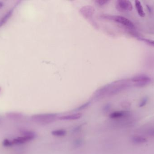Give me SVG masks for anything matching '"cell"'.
I'll return each mask as SVG.
<instances>
[{"label": "cell", "mask_w": 154, "mask_h": 154, "mask_svg": "<svg viewBox=\"0 0 154 154\" xmlns=\"http://www.w3.org/2000/svg\"><path fill=\"white\" fill-rule=\"evenodd\" d=\"M136 87H144L149 84L151 81V78L147 75L139 74L133 76L130 80Z\"/></svg>", "instance_id": "6da1fadb"}, {"label": "cell", "mask_w": 154, "mask_h": 154, "mask_svg": "<svg viewBox=\"0 0 154 154\" xmlns=\"http://www.w3.org/2000/svg\"><path fill=\"white\" fill-rule=\"evenodd\" d=\"M109 18L110 20L120 23L124 26L128 27L129 28L133 29L134 28V25L133 23L131 20L124 17L118 16H110Z\"/></svg>", "instance_id": "7a4b0ae2"}, {"label": "cell", "mask_w": 154, "mask_h": 154, "mask_svg": "<svg viewBox=\"0 0 154 154\" xmlns=\"http://www.w3.org/2000/svg\"><path fill=\"white\" fill-rule=\"evenodd\" d=\"M57 114H45L36 115L35 118L39 122L44 123H50L54 122L57 118Z\"/></svg>", "instance_id": "3957f363"}, {"label": "cell", "mask_w": 154, "mask_h": 154, "mask_svg": "<svg viewBox=\"0 0 154 154\" xmlns=\"http://www.w3.org/2000/svg\"><path fill=\"white\" fill-rule=\"evenodd\" d=\"M116 7L119 11L122 12L131 11L133 9V6L131 2L128 0L118 1H117Z\"/></svg>", "instance_id": "277c9868"}, {"label": "cell", "mask_w": 154, "mask_h": 154, "mask_svg": "<svg viewBox=\"0 0 154 154\" xmlns=\"http://www.w3.org/2000/svg\"><path fill=\"white\" fill-rule=\"evenodd\" d=\"M130 114V112L127 111H120L112 112L109 115V117L112 119H120L126 118Z\"/></svg>", "instance_id": "5b68a950"}, {"label": "cell", "mask_w": 154, "mask_h": 154, "mask_svg": "<svg viewBox=\"0 0 154 154\" xmlns=\"http://www.w3.org/2000/svg\"><path fill=\"white\" fill-rule=\"evenodd\" d=\"M82 115L80 113L63 116L59 118L61 120H75L81 118Z\"/></svg>", "instance_id": "8992f818"}, {"label": "cell", "mask_w": 154, "mask_h": 154, "mask_svg": "<svg viewBox=\"0 0 154 154\" xmlns=\"http://www.w3.org/2000/svg\"><path fill=\"white\" fill-rule=\"evenodd\" d=\"M135 5L136 9L137 12L140 16L141 17H144L145 16V13L144 12L143 9V5L140 3V1L136 0L135 1Z\"/></svg>", "instance_id": "52a82bcc"}, {"label": "cell", "mask_w": 154, "mask_h": 154, "mask_svg": "<svg viewBox=\"0 0 154 154\" xmlns=\"http://www.w3.org/2000/svg\"><path fill=\"white\" fill-rule=\"evenodd\" d=\"M13 13V10H10L7 12L6 13L5 15H4V16H3L2 18H1L0 19V27L3 26L6 23V22L8 21V20L12 15Z\"/></svg>", "instance_id": "ba28073f"}, {"label": "cell", "mask_w": 154, "mask_h": 154, "mask_svg": "<svg viewBox=\"0 0 154 154\" xmlns=\"http://www.w3.org/2000/svg\"><path fill=\"white\" fill-rule=\"evenodd\" d=\"M131 141L133 143L135 144H140L147 142L146 138L141 136H134L132 138Z\"/></svg>", "instance_id": "9c48e42d"}, {"label": "cell", "mask_w": 154, "mask_h": 154, "mask_svg": "<svg viewBox=\"0 0 154 154\" xmlns=\"http://www.w3.org/2000/svg\"><path fill=\"white\" fill-rule=\"evenodd\" d=\"M52 135L55 136H65L66 134V132L65 130L60 129V130H56L51 132Z\"/></svg>", "instance_id": "30bf717a"}, {"label": "cell", "mask_w": 154, "mask_h": 154, "mask_svg": "<svg viewBox=\"0 0 154 154\" xmlns=\"http://www.w3.org/2000/svg\"><path fill=\"white\" fill-rule=\"evenodd\" d=\"M139 40L142 41L143 42L146 43L147 44L150 45V46H152L154 47V40H150V39H145V38H142L140 37L138 38Z\"/></svg>", "instance_id": "8fae6325"}, {"label": "cell", "mask_w": 154, "mask_h": 154, "mask_svg": "<svg viewBox=\"0 0 154 154\" xmlns=\"http://www.w3.org/2000/svg\"><path fill=\"white\" fill-rule=\"evenodd\" d=\"M147 102H148V98L147 97H144L142 99V100L140 102L139 107L142 108L145 106V105L147 104Z\"/></svg>", "instance_id": "7c38bea8"}, {"label": "cell", "mask_w": 154, "mask_h": 154, "mask_svg": "<svg viewBox=\"0 0 154 154\" xmlns=\"http://www.w3.org/2000/svg\"><path fill=\"white\" fill-rule=\"evenodd\" d=\"M147 133L150 136H154V129H150L147 132Z\"/></svg>", "instance_id": "4fadbf2b"}, {"label": "cell", "mask_w": 154, "mask_h": 154, "mask_svg": "<svg viewBox=\"0 0 154 154\" xmlns=\"http://www.w3.org/2000/svg\"><path fill=\"white\" fill-rule=\"evenodd\" d=\"M88 104L89 103L83 104V105L81 106H80V107L78 108V110H81L85 109V108H86L88 106Z\"/></svg>", "instance_id": "5bb4252c"}, {"label": "cell", "mask_w": 154, "mask_h": 154, "mask_svg": "<svg viewBox=\"0 0 154 154\" xmlns=\"http://www.w3.org/2000/svg\"><path fill=\"white\" fill-rule=\"evenodd\" d=\"M4 6V3L2 1H0V10Z\"/></svg>", "instance_id": "9a60e30c"}]
</instances>
